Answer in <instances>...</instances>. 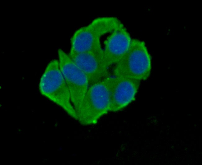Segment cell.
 I'll use <instances>...</instances> for the list:
<instances>
[{
    "label": "cell",
    "mask_w": 202,
    "mask_h": 165,
    "mask_svg": "<svg viewBox=\"0 0 202 165\" xmlns=\"http://www.w3.org/2000/svg\"><path fill=\"white\" fill-rule=\"evenodd\" d=\"M68 55L85 75L89 86L111 76L105 62L103 50Z\"/></svg>",
    "instance_id": "8992f818"
},
{
    "label": "cell",
    "mask_w": 202,
    "mask_h": 165,
    "mask_svg": "<svg viewBox=\"0 0 202 165\" xmlns=\"http://www.w3.org/2000/svg\"><path fill=\"white\" fill-rule=\"evenodd\" d=\"M140 82L130 78L112 76L109 111L116 112L121 110L133 101Z\"/></svg>",
    "instance_id": "52a82bcc"
},
{
    "label": "cell",
    "mask_w": 202,
    "mask_h": 165,
    "mask_svg": "<svg viewBox=\"0 0 202 165\" xmlns=\"http://www.w3.org/2000/svg\"><path fill=\"white\" fill-rule=\"evenodd\" d=\"M39 89L43 95L78 120V116L72 103L70 92L57 60H52L47 65L41 78Z\"/></svg>",
    "instance_id": "6da1fadb"
},
{
    "label": "cell",
    "mask_w": 202,
    "mask_h": 165,
    "mask_svg": "<svg viewBox=\"0 0 202 165\" xmlns=\"http://www.w3.org/2000/svg\"><path fill=\"white\" fill-rule=\"evenodd\" d=\"M112 76L89 86L78 115V121L83 125L96 124L109 111Z\"/></svg>",
    "instance_id": "277c9868"
},
{
    "label": "cell",
    "mask_w": 202,
    "mask_h": 165,
    "mask_svg": "<svg viewBox=\"0 0 202 165\" xmlns=\"http://www.w3.org/2000/svg\"><path fill=\"white\" fill-rule=\"evenodd\" d=\"M132 40L122 23L110 33L104 41L103 49L105 62L108 67L121 59L128 49Z\"/></svg>",
    "instance_id": "ba28073f"
},
{
    "label": "cell",
    "mask_w": 202,
    "mask_h": 165,
    "mask_svg": "<svg viewBox=\"0 0 202 165\" xmlns=\"http://www.w3.org/2000/svg\"><path fill=\"white\" fill-rule=\"evenodd\" d=\"M114 65V76L140 81L146 80L150 76L151 65V57L145 42L137 39L132 40L127 52Z\"/></svg>",
    "instance_id": "3957f363"
},
{
    "label": "cell",
    "mask_w": 202,
    "mask_h": 165,
    "mask_svg": "<svg viewBox=\"0 0 202 165\" xmlns=\"http://www.w3.org/2000/svg\"><path fill=\"white\" fill-rule=\"evenodd\" d=\"M60 70L68 88L72 105L78 116L89 85L83 72L65 52L58 50Z\"/></svg>",
    "instance_id": "5b68a950"
},
{
    "label": "cell",
    "mask_w": 202,
    "mask_h": 165,
    "mask_svg": "<svg viewBox=\"0 0 202 165\" xmlns=\"http://www.w3.org/2000/svg\"><path fill=\"white\" fill-rule=\"evenodd\" d=\"M122 23L114 17H100L87 26L77 30L71 39L69 54L103 50L100 39L104 35L111 33Z\"/></svg>",
    "instance_id": "7a4b0ae2"
}]
</instances>
